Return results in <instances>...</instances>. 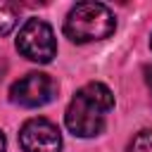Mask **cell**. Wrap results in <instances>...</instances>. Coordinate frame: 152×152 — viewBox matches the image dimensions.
Returning a JSON list of instances; mask_svg holds the SVG:
<instances>
[{
    "mask_svg": "<svg viewBox=\"0 0 152 152\" xmlns=\"http://www.w3.org/2000/svg\"><path fill=\"white\" fill-rule=\"evenodd\" d=\"M5 71H7V62H5V57L0 55V78L5 76Z\"/></svg>",
    "mask_w": 152,
    "mask_h": 152,
    "instance_id": "obj_9",
    "label": "cell"
},
{
    "mask_svg": "<svg viewBox=\"0 0 152 152\" xmlns=\"http://www.w3.org/2000/svg\"><path fill=\"white\" fill-rule=\"evenodd\" d=\"M19 145L24 152H59L62 135L59 128L48 119H28L19 131Z\"/></svg>",
    "mask_w": 152,
    "mask_h": 152,
    "instance_id": "obj_5",
    "label": "cell"
},
{
    "mask_svg": "<svg viewBox=\"0 0 152 152\" xmlns=\"http://www.w3.org/2000/svg\"><path fill=\"white\" fill-rule=\"evenodd\" d=\"M17 50L31 62H38V64L52 62V57L57 55V40H55L52 26L43 19H28L19 28Z\"/></svg>",
    "mask_w": 152,
    "mask_h": 152,
    "instance_id": "obj_3",
    "label": "cell"
},
{
    "mask_svg": "<svg viewBox=\"0 0 152 152\" xmlns=\"http://www.w3.org/2000/svg\"><path fill=\"white\" fill-rule=\"evenodd\" d=\"M0 152H5V135H2V131H0Z\"/></svg>",
    "mask_w": 152,
    "mask_h": 152,
    "instance_id": "obj_10",
    "label": "cell"
},
{
    "mask_svg": "<svg viewBox=\"0 0 152 152\" xmlns=\"http://www.w3.org/2000/svg\"><path fill=\"white\" fill-rule=\"evenodd\" d=\"M150 45H152V40H150Z\"/></svg>",
    "mask_w": 152,
    "mask_h": 152,
    "instance_id": "obj_11",
    "label": "cell"
},
{
    "mask_svg": "<svg viewBox=\"0 0 152 152\" xmlns=\"http://www.w3.org/2000/svg\"><path fill=\"white\" fill-rule=\"evenodd\" d=\"M114 107V95L104 83H86L66 107V128L78 138L100 135L104 128L107 112Z\"/></svg>",
    "mask_w": 152,
    "mask_h": 152,
    "instance_id": "obj_1",
    "label": "cell"
},
{
    "mask_svg": "<svg viewBox=\"0 0 152 152\" xmlns=\"http://www.w3.org/2000/svg\"><path fill=\"white\" fill-rule=\"evenodd\" d=\"M128 152H152V128H145L133 135L128 142Z\"/></svg>",
    "mask_w": 152,
    "mask_h": 152,
    "instance_id": "obj_7",
    "label": "cell"
},
{
    "mask_svg": "<svg viewBox=\"0 0 152 152\" xmlns=\"http://www.w3.org/2000/svg\"><path fill=\"white\" fill-rule=\"evenodd\" d=\"M19 19V10L12 2H0V36L10 33Z\"/></svg>",
    "mask_w": 152,
    "mask_h": 152,
    "instance_id": "obj_6",
    "label": "cell"
},
{
    "mask_svg": "<svg viewBox=\"0 0 152 152\" xmlns=\"http://www.w3.org/2000/svg\"><path fill=\"white\" fill-rule=\"evenodd\" d=\"M116 28L112 10L102 2H78L64 19V33L71 43H93L109 38Z\"/></svg>",
    "mask_w": 152,
    "mask_h": 152,
    "instance_id": "obj_2",
    "label": "cell"
},
{
    "mask_svg": "<svg viewBox=\"0 0 152 152\" xmlns=\"http://www.w3.org/2000/svg\"><path fill=\"white\" fill-rule=\"evenodd\" d=\"M57 95V81L43 71H31L12 83L10 100L21 107H43Z\"/></svg>",
    "mask_w": 152,
    "mask_h": 152,
    "instance_id": "obj_4",
    "label": "cell"
},
{
    "mask_svg": "<svg viewBox=\"0 0 152 152\" xmlns=\"http://www.w3.org/2000/svg\"><path fill=\"white\" fill-rule=\"evenodd\" d=\"M145 81H147V86L152 90V66H145Z\"/></svg>",
    "mask_w": 152,
    "mask_h": 152,
    "instance_id": "obj_8",
    "label": "cell"
}]
</instances>
